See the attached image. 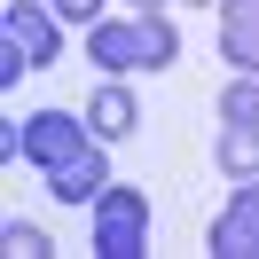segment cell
<instances>
[{
    "label": "cell",
    "instance_id": "15",
    "mask_svg": "<svg viewBox=\"0 0 259 259\" xmlns=\"http://www.w3.org/2000/svg\"><path fill=\"white\" fill-rule=\"evenodd\" d=\"M212 8H220V0H212Z\"/></svg>",
    "mask_w": 259,
    "mask_h": 259
},
{
    "label": "cell",
    "instance_id": "5",
    "mask_svg": "<svg viewBox=\"0 0 259 259\" xmlns=\"http://www.w3.org/2000/svg\"><path fill=\"white\" fill-rule=\"evenodd\" d=\"M212 259H251L259 251V173L251 181H236V196H228V212L212 220Z\"/></svg>",
    "mask_w": 259,
    "mask_h": 259
},
{
    "label": "cell",
    "instance_id": "8",
    "mask_svg": "<svg viewBox=\"0 0 259 259\" xmlns=\"http://www.w3.org/2000/svg\"><path fill=\"white\" fill-rule=\"evenodd\" d=\"M212 157H220V173H228V181H251V173H259V126H220Z\"/></svg>",
    "mask_w": 259,
    "mask_h": 259
},
{
    "label": "cell",
    "instance_id": "13",
    "mask_svg": "<svg viewBox=\"0 0 259 259\" xmlns=\"http://www.w3.org/2000/svg\"><path fill=\"white\" fill-rule=\"evenodd\" d=\"M243 24H259V0H220V32H243Z\"/></svg>",
    "mask_w": 259,
    "mask_h": 259
},
{
    "label": "cell",
    "instance_id": "9",
    "mask_svg": "<svg viewBox=\"0 0 259 259\" xmlns=\"http://www.w3.org/2000/svg\"><path fill=\"white\" fill-rule=\"evenodd\" d=\"M0 251H8V259H48L55 243H48V228H32V220H8V228H0Z\"/></svg>",
    "mask_w": 259,
    "mask_h": 259
},
{
    "label": "cell",
    "instance_id": "14",
    "mask_svg": "<svg viewBox=\"0 0 259 259\" xmlns=\"http://www.w3.org/2000/svg\"><path fill=\"white\" fill-rule=\"evenodd\" d=\"M157 8H165V0H134V16H157Z\"/></svg>",
    "mask_w": 259,
    "mask_h": 259
},
{
    "label": "cell",
    "instance_id": "12",
    "mask_svg": "<svg viewBox=\"0 0 259 259\" xmlns=\"http://www.w3.org/2000/svg\"><path fill=\"white\" fill-rule=\"evenodd\" d=\"M48 8H55L63 24H79V32H95V24H102V0H48Z\"/></svg>",
    "mask_w": 259,
    "mask_h": 259
},
{
    "label": "cell",
    "instance_id": "11",
    "mask_svg": "<svg viewBox=\"0 0 259 259\" xmlns=\"http://www.w3.org/2000/svg\"><path fill=\"white\" fill-rule=\"evenodd\" d=\"M220 118H228V126H259V79H236V87H228V95H220Z\"/></svg>",
    "mask_w": 259,
    "mask_h": 259
},
{
    "label": "cell",
    "instance_id": "4",
    "mask_svg": "<svg viewBox=\"0 0 259 259\" xmlns=\"http://www.w3.org/2000/svg\"><path fill=\"white\" fill-rule=\"evenodd\" d=\"M149 251V196L110 181L95 196V259H142Z\"/></svg>",
    "mask_w": 259,
    "mask_h": 259
},
{
    "label": "cell",
    "instance_id": "2",
    "mask_svg": "<svg viewBox=\"0 0 259 259\" xmlns=\"http://www.w3.org/2000/svg\"><path fill=\"white\" fill-rule=\"evenodd\" d=\"M55 8L48 0H8V16H0V87H16V71H48L63 32H55Z\"/></svg>",
    "mask_w": 259,
    "mask_h": 259
},
{
    "label": "cell",
    "instance_id": "10",
    "mask_svg": "<svg viewBox=\"0 0 259 259\" xmlns=\"http://www.w3.org/2000/svg\"><path fill=\"white\" fill-rule=\"evenodd\" d=\"M220 55L236 63V79H259V24H243V32H220Z\"/></svg>",
    "mask_w": 259,
    "mask_h": 259
},
{
    "label": "cell",
    "instance_id": "7",
    "mask_svg": "<svg viewBox=\"0 0 259 259\" xmlns=\"http://www.w3.org/2000/svg\"><path fill=\"white\" fill-rule=\"evenodd\" d=\"M87 126H95V142H126V134L134 126H142V110H134V95H126V87H102V95L95 102H87Z\"/></svg>",
    "mask_w": 259,
    "mask_h": 259
},
{
    "label": "cell",
    "instance_id": "1",
    "mask_svg": "<svg viewBox=\"0 0 259 259\" xmlns=\"http://www.w3.org/2000/svg\"><path fill=\"white\" fill-rule=\"evenodd\" d=\"M173 55H181V32L165 16H134V24L102 16L95 32H87V63H102L110 79H126V71H165Z\"/></svg>",
    "mask_w": 259,
    "mask_h": 259
},
{
    "label": "cell",
    "instance_id": "6",
    "mask_svg": "<svg viewBox=\"0 0 259 259\" xmlns=\"http://www.w3.org/2000/svg\"><path fill=\"white\" fill-rule=\"evenodd\" d=\"M110 142H87L79 157H63V165H48V196H63V204H95L102 189H110V157H102Z\"/></svg>",
    "mask_w": 259,
    "mask_h": 259
},
{
    "label": "cell",
    "instance_id": "3",
    "mask_svg": "<svg viewBox=\"0 0 259 259\" xmlns=\"http://www.w3.org/2000/svg\"><path fill=\"white\" fill-rule=\"evenodd\" d=\"M95 142V126H87V110L71 118V110H32L24 126H0V157L16 165V157H32V165H63V157H79V149Z\"/></svg>",
    "mask_w": 259,
    "mask_h": 259
}]
</instances>
